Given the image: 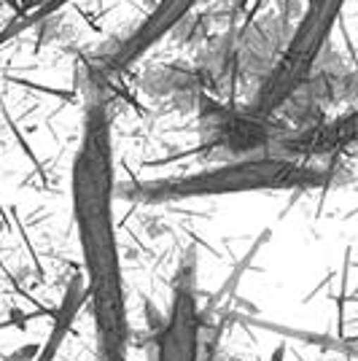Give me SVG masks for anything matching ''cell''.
I'll use <instances>...</instances> for the list:
<instances>
[{
    "mask_svg": "<svg viewBox=\"0 0 358 361\" xmlns=\"http://www.w3.org/2000/svg\"><path fill=\"white\" fill-rule=\"evenodd\" d=\"M78 73L84 92V116L70 170V197L87 270V305L94 318L100 361H130V318L113 219L116 178L108 87L92 71V65H81Z\"/></svg>",
    "mask_w": 358,
    "mask_h": 361,
    "instance_id": "1",
    "label": "cell"
},
{
    "mask_svg": "<svg viewBox=\"0 0 358 361\" xmlns=\"http://www.w3.org/2000/svg\"><path fill=\"white\" fill-rule=\"evenodd\" d=\"M350 180V173L340 167L294 162L280 157H242L216 167L162 176V178L135 180L116 195L135 205H164L183 200L245 195V192H302V189H326L334 183Z\"/></svg>",
    "mask_w": 358,
    "mask_h": 361,
    "instance_id": "2",
    "label": "cell"
},
{
    "mask_svg": "<svg viewBox=\"0 0 358 361\" xmlns=\"http://www.w3.org/2000/svg\"><path fill=\"white\" fill-rule=\"evenodd\" d=\"M345 3L347 0H304V8L294 22V30L288 35L275 68L269 71L259 92L245 103L251 114L269 119L285 97L313 73V68L328 51L334 22L342 14Z\"/></svg>",
    "mask_w": 358,
    "mask_h": 361,
    "instance_id": "3",
    "label": "cell"
},
{
    "mask_svg": "<svg viewBox=\"0 0 358 361\" xmlns=\"http://www.w3.org/2000/svg\"><path fill=\"white\" fill-rule=\"evenodd\" d=\"M199 137L208 151H221L232 159L242 157H275L278 143L291 130L280 121L256 116L245 106L221 103L210 94H202L197 106Z\"/></svg>",
    "mask_w": 358,
    "mask_h": 361,
    "instance_id": "4",
    "label": "cell"
},
{
    "mask_svg": "<svg viewBox=\"0 0 358 361\" xmlns=\"http://www.w3.org/2000/svg\"><path fill=\"white\" fill-rule=\"evenodd\" d=\"M294 8H291V3H285L280 8L256 16L245 27L235 30V41H232L235 94L237 90H242L245 97L251 100L259 92V87L264 84V78L275 68L288 35L294 30Z\"/></svg>",
    "mask_w": 358,
    "mask_h": 361,
    "instance_id": "5",
    "label": "cell"
},
{
    "mask_svg": "<svg viewBox=\"0 0 358 361\" xmlns=\"http://www.w3.org/2000/svg\"><path fill=\"white\" fill-rule=\"evenodd\" d=\"M199 3L202 0H159L154 6V11L130 35H124L119 41L105 46L103 51L90 62L92 71L100 75L103 81L113 78V75L127 73L159 41H164L167 35H173V32L178 30L180 25L195 14V8Z\"/></svg>",
    "mask_w": 358,
    "mask_h": 361,
    "instance_id": "6",
    "label": "cell"
},
{
    "mask_svg": "<svg viewBox=\"0 0 358 361\" xmlns=\"http://www.w3.org/2000/svg\"><path fill=\"white\" fill-rule=\"evenodd\" d=\"M199 350V305H197V259L186 251L173 281L170 316L156 334V361H197Z\"/></svg>",
    "mask_w": 358,
    "mask_h": 361,
    "instance_id": "7",
    "label": "cell"
},
{
    "mask_svg": "<svg viewBox=\"0 0 358 361\" xmlns=\"http://www.w3.org/2000/svg\"><path fill=\"white\" fill-rule=\"evenodd\" d=\"M143 92L149 94L154 103H159L164 108H173V111H197L202 94H208L199 75L195 68H186V65H159V68H151L149 73L143 75L140 81Z\"/></svg>",
    "mask_w": 358,
    "mask_h": 361,
    "instance_id": "8",
    "label": "cell"
},
{
    "mask_svg": "<svg viewBox=\"0 0 358 361\" xmlns=\"http://www.w3.org/2000/svg\"><path fill=\"white\" fill-rule=\"evenodd\" d=\"M84 305H87L84 278H81V275H73L70 283H68V288H65V294H62L60 307H57V313H54L51 329H49V334H46V343L41 345V350L35 353V359L32 361H54L57 359L62 343H65L68 331L73 329L75 318H78V313L84 310Z\"/></svg>",
    "mask_w": 358,
    "mask_h": 361,
    "instance_id": "9",
    "label": "cell"
},
{
    "mask_svg": "<svg viewBox=\"0 0 358 361\" xmlns=\"http://www.w3.org/2000/svg\"><path fill=\"white\" fill-rule=\"evenodd\" d=\"M68 3H73V0H35L30 3L25 11L19 16H14L3 30H0V44H6V41H11L14 35H22L25 30H32V25H41L46 22L51 14H57L60 8H65Z\"/></svg>",
    "mask_w": 358,
    "mask_h": 361,
    "instance_id": "10",
    "label": "cell"
}]
</instances>
